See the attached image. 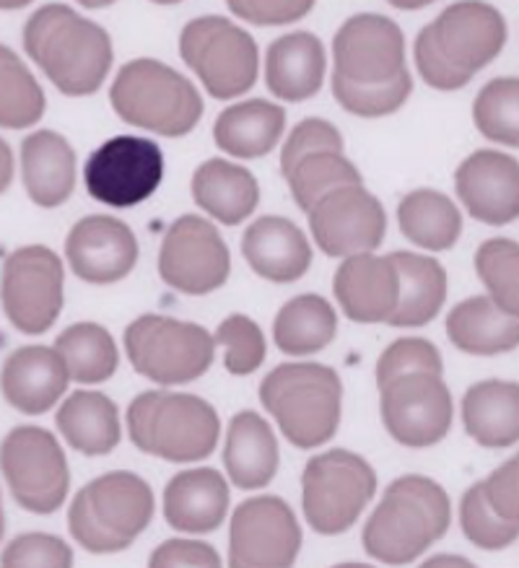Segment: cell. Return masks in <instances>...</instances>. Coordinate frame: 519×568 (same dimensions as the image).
<instances>
[{"label":"cell","instance_id":"obj_21","mask_svg":"<svg viewBox=\"0 0 519 568\" xmlns=\"http://www.w3.org/2000/svg\"><path fill=\"white\" fill-rule=\"evenodd\" d=\"M333 291L350 322H358V325L387 322L398 310L400 298L398 265L393 255L385 257L374 252L348 255L335 271Z\"/></svg>","mask_w":519,"mask_h":568},{"label":"cell","instance_id":"obj_46","mask_svg":"<svg viewBox=\"0 0 519 568\" xmlns=\"http://www.w3.org/2000/svg\"><path fill=\"white\" fill-rule=\"evenodd\" d=\"M343 149H346V143H343L340 130L335 128L330 120L307 118L288 133L284 149H281V172L288 174L304 156H309V153Z\"/></svg>","mask_w":519,"mask_h":568},{"label":"cell","instance_id":"obj_38","mask_svg":"<svg viewBox=\"0 0 519 568\" xmlns=\"http://www.w3.org/2000/svg\"><path fill=\"white\" fill-rule=\"evenodd\" d=\"M294 203L307 213L319 197L343 184H362L364 176L343 151H319L304 156L292 172L284 174Z\"/></svg>","mask_w":519,"mask_h":568},{"label":"cell","instance_id":"obj_55","mask_svg":"<svg viewBox=\"0 0 519 568\" xmlns=\"http://www.w3.org/2000/svg\"><path fill=\"white\" fill-rule=\"evenodd\" d=\"M29 3H32V0H0V11H19L27 9Z\"/></svg>","mask_w":519,"mask_h":568},{"label":"cell","instance_id":"obj_6","mask_svg":"<svg viewBox=\"0 0 519 568\" xmlns=\"http://www.w3.org/2000/svg\"><path fill=\"white\" fill-rule=\"evenodd\" d=\"M128 434L135 447L166 463H201L216 452L221 420L208 400L187 393L151 389L128 408Z\"/></svg>","mask_w":519,"mask_h":568},{"label":"cell","instance_id":"obj_4","mask_svg":"<svg viewBox=\"0 0 519 568\" xmlns=\"http://www.w3.org/2000/svg\"><path fill=\"white\" fill-rule=\"evenodd\" d=\"M154 490L141 475L114 470L99 475L73 496L68 529L94 556L128 550L154 519Z\"/></svg>","mask_w":519,"mask_h":568},{"label":"cell","instance_id":"obj_48","mask_svg":"<svg viewBox=\"0 0 519 568\" xmlns=\"http://www.w3.org/2000/svg\"><path fill=\"white\" fill-rule=\"evenodd\" d=\"M416 68L418 73H421V79L429 83L431 89L437 91H457L462 87H468L472 81L468 73L457 71V68L449 63V60L441 55V52L434 48V42L429 40V34H426V29H421L416 37Z\"/></svg>","mask_w":519,"mask_h":568},{"label":"cell","instance_id":"obj_17","mask_svg":"<svg viewBox=\"0 0 519 568\" xmlns=\"http://www.w3.org/2000/svg\"><path fill=\"white\" fill-rule=\"evenodd\" d=\"M406 65V34L381 13H356L333 37V75L354 83L395 79Z\"/></svg>","mask_w":519,"mask_h":568},{"label":"cell","instance_id":"obj_43","mask_svg":"<svg viewBox=\"0 0 519 568\" xmlns=\"http://www.w3.org/2000/svg\"><path fill=\"white\" fill-rule=\"evenodd\" d=\"M213 341L224 348V366L234 376L255 374L268 353L263 329L247 314H228L213 333Z\"/></svg>","mask_w":519,"mask_h":568},{"label":"cell","instance_id":"obj_24","mask_svg":"<svg viewBox=\"0 0 519 568\" xmlns=\"http://www.w3.org/2000/svg\"><path fill=\"white\" fill-rule=\"evenodd\" d=\"M242 255L260 278L271 283L299 281L312 265L307 234L284 216H260L242 240Z\"/></svg>","mask_w":519,"mask_h":568},{"label":"cell","instance_id":"obj_28","mask_svg":"<svg viewBox=\"0 0 519 568\" xmlns=\"http://www.w3.org/2000/svg\"><path fill=\"white\" fill-rule=\"evenodd\" d=\"M278 463V439L268 420L255 410L236 413L224 447V465L234 486L242 490L265 488L276 478Z\"/></svg>","mask_w":519,"mask_h":568},{"label":"cell","instance_id":"obj_40","mask_svg":"<svg viewBox=\"0 0 519 568\" xmlns=\"http://www.w3.org/2000/svg\"><path fill=\"white\" fill-rule=\"evenodd\" d=\"M414 94V79L410 71H403L395 79L381 83H354L333 75V97L343 110L356 118H387L395 114Z\"/></svg>","mask_w":519,"mask_h":568},{"label":"cell","instance_id":"obj_41","mask_svg":"<svg viewBox=\"0 0 519 568\" xmlns=\"http://www.w3.org/2000/svg\"><path fill=\"white\" fill-rule=\"evenodd\" d=\"M476 273L488 296L519 317V242L503 236L486 240L476 252Z\"/></svg>","mask_w":519,"mask_h":568},{"label":"cell","instance_id":"obj_16","mask_svg":"<svg viewBox=\"0 0 519 568\" xmlns=\"http://www.w3.org/2000/svg\"><path fill=\"white\" fill-rule=\"evenodd\" d=\"M309 232L327 257L374 252L385 242L387 213L362 184H343L307 211Z\"/></svg>","mask_w":519,"mask_h":568},{"label":"cell","instance_id":"obj_39","mask_svg":"<svg viewBox=\"0 0 519 568\" xmlns=\"http://www.w3.org/2000/svg\"><path fill=\"white\" fill-rule=\"evenodd\" d=\"M478 133L491 143L519 149V79H493L472 102Z\"/></svg>","mask_w":519,"mask_h":568},{"label":"cell","instance_id":"obj_30","mask_svg":"<svg viewBox=\"0 0 519 568\" xmlns=\"http://www.w3.org/2000/svg\"><path fill=\"white\" fill-rule=\"evenodd\" d=\"M462 426L486 449H507L519 442V385L486 379L462 397Z\"/></svg>","mask_w":519,"mask_h":568},{"label":"cell","instance_id":"obj_15","mask_svg":"<svg viewBox=\"0 0 519 568\" xmlns=\"http://www.w3.org/2000/svg\"><path fill=\"white\" fill-rule=\"evenodd\" d=\"M232 273V257L218 229L203 216H182L166 229L159 250V275L187 296L218 291Z\"/></svg>","mask_w":519,"mask_h":568},{"label":"cell","instance_id":"obj_37","mask_svg":"<svg viewBox=\"0 0 519 568\" xmlns=\"http://www.w3.org/2000/svg\"><path fill=\"white\" fill-rule=\"evenodd\" d=\"M44 91L24 60L0 44V128L27 130L42 120Z\"/></svg>","mask_w":519,"mask_h":568},{"label":"cell","instance_id":"obj_51","mask_svg":"<svg viewBox=\"0 0 519 568\" xmlns=\"http://www.w3.org/2000/svg\"><path fill=\"white\" fill-rule=\"evenodd\" d=\"M13 153H11V145L0 138V195L6 193V190L11 187L13 182Z\"/></svg>","mask_w":519,"mask_h":568},{"label":"cell","instance_id":"obj_53","mask_svg":"<svg viewBox=\"0 0 519 568\" xmlns=\"http://www.w3.org/2000/svg\"><path fill=\"white\" fill-rule=\"evenodd\" d=\"M387 3L400 11H418V9H426V6L437 3V0H387Z\"/></svg>","mask_w":519,"mask_h":568},{"label":"cell","instance_id":"obj_8","mask_svg":"<svg viewBox=\"0 0 519 568\" xmlns=\"http://www.w3.org/2000/svg\"><path fill=\"white\" fill-rule=\"evenodd\" d=\"M180 55L213 99L228 102L255 87L260 50L255 37L224 17H197L180 34Z\"/></svg>","mask_w":519,"mask_h":568},{"label":"cell","instance_id":"obj_20","mask_svg":"<svg viewBox=\"0 0 519 568\" xmlns=\"http://www.w3.org/2000/svg\"><path fill=\"white\" fill-rule=\"evenodd\" d=\"M455 190L470 219L507 226L519 219V161L503 151H476L455 172Z\"/></svg>","mask_w":519,"mask_h":568},{"label":"cell","instance_id":"obj_10","mask_svg":"<svg viewBox=\"0 0 519 568\" xmlns=\"http://www.w3.org/2000/svg\"><path fill=\"white\" fill-rule=\"evenodd\" d=\"M0 473L24 511L52 514L71 490V467L52 432L42 426H17L0 442Z\"/></svg>","mask_w":519,"mask_h":568},{"label":"cell","instance_id":"obj_9","mask_svg":"<svg viewBox=\"0 0 519 568\" xmlns=\"http://www.w3.org/2000/svg\"><path fill=\"white\" fill-rule=\"evenodd\" d=\"M374 494L377 473L356 452L327 449L304 467V519L319 535H340L354 527Z\"/></svg>","mask_w":519,"mask_h":568},{"label":"cell","instance_id":"obj_49","mask_svg":"<svg viewBox=\"0 0 519 568\" xmlns=\"http://www.w3.org/2000/svg\"><path fill=\"white\" fill-rule=\"evenodd\" d=\"M149 564L154 568H172V566H221V556L213 545L193 537H172L164 540L151 552Z\"/></svg>","mask_w":519,"mask_h":568},{"label":"cell","instance_id":"obj_29","mask_svg":"<svg viewBox=\"0 0 519 568\" xmlns=\"http://www.w3.org/2000/svg\"><path fill=\"white\" fill-rule=\"evenodd\" d=\"M286 130V110L268 99L226 106L213 125V141L218 151L234 159H263L276 151Z\"/></svg>","mask_w":519,"mask_h":568},{"label":"cell","instance_id":"obj_50","mask_svg":"<svg viewBox=\"0 0 519 568\" xmlns=\"http://www.w3.org/2000/svg\"><path fill=\"white\" fill-rule=\"evenodd\" d=\"M488 501L501 517L519 521V452L484 480Z\"/></svg>","mask_w":519,"mask_h":568},{"label":"cell","instance_id":"obj_57","mask_svg":"<svg viewBox=\"0 0 519 568\" xmlns=\"http://www.w3.org/2000/svg\"><path fill=\"white\" fill-rule=\"evenodd\" d=\"M151 3H156V6H174V3H180V0H151Z\"/></svg>","mask_w":519,"mask_h":568},{"label":"cell","instance_id":"obj_7","mask_svg":"<svg viewBox=\"0 0 519 568\" xmlns=\"http://www.w3.org/2000/svg\"><path fill=\"white\" fill-rule=\"evenodd\" d=\"M125 353L141 376L162 387H174L208 372L216 356V341L195 322L141 314L125 329Z\"/></svg>","mask_w":519,"mask_h":568},{"label":"cell","instance_id":"obj_12","mask_svg":"<svg viewBox=\"0 0 519 568\" xmlns=\"http://www.w3.org/2000/svg\"><path fill=\"white\" fill-rule=\"evenodd\" d=\"M164 153L141 135H114L86 159L83 184L96 203L133 209L162 187Z\"/></svg>","mask_w":519,"mask_h":568},{"label":"cell","instance_id":"obj_45","mask_svg":"<svg viewBox=\"0 0 519 568\" xmlns=\"http://www.w3.org/2000/svg\"><path fill=\"white\" fill-rule=\"evenodd\" d=\"M73 548L63 537L48 532H27L13 537L0 552V564L3 566H52L68 568L73 566Z\"/></svg>","mask_w":519,"mask_h":568},{"label":"cell","instance_id":"obj_56","mask_svg":"<svg viewBox=\"0 0 519 568\" xmlns=\"http://www.w3.org/2000/svg\"><path fill=\"white\" fill-rule=\"evenodd\" d=\"M6 532V514H3V504H0V540H3Z\"/></svg>","mask_w":519,"mask_h":568},{"label":"cell","instance_id":"obj_3","mask_svg":"<svg viewBox=\"0 0 519 568\" xmlns=\"http://www.w3.org/2000/svg\"><path fill=\"white\" fill-rule=\"evenodd\" d=\"M260 403L286 442L315 449L330 442L343 416V382L335 368L315 361L281 364L260 385Z\"/></svg>","mask_w":519,"mask_h":568},{"label":"cell","instance_id":"obj_54","mask_svg":"<svg viewBox=\"0 0 519 568\" xmlns=\"http://www.w3.org/2000/svg\"><path fill=\"white\" fill-rule=\"evenodd\" d=\"M75 3L83 6V9H89V11H99V9H106V6H114L118 0H75Z\"/></svg>","mask_w":519,"mask_h":568},{"label":"cell","instance_id":"obj_19","mask_svg":"<svg viewBox=\"0 0 519 568\" xmlns=\"http://www.w3.org/2000/svg\"><path fill=\"white\" fill-rule=\"evenodd\" d=\"M65 257L73 275L94 286L128 278L139 265L141 247L133 229L114 216H86L68 232Z\"/></svg>","mask_w":519,"mask_h":568},{"label":"cell","instance_id":"obj_13","mask_svg":"<svg viewBox=\"0 0 519 568\" xmlns=\"http://www.w3.org/2000/svg\"><path fill=\"white\" fill-rule=\"evenodd\" d=\"M379 416L387 434L403 447H434L452 428V393L441 374L414 372L395 376L379 387Z\"/></svg>","mask_w":519,"mask_h":568},{"label":"cell","instance_id":"obj_11","mask_svg":"<svg viewBox=\"0 0 519 568\" xmlns=\"http://www.w3.org/2000/svg\"><path fill=\"white\" fill-rule=\"evenodd\" d=\"M63 260L44 244L13 250L0 273V302L19 333L44 335L63 312Z\"/></svg>","mask_w":519,"mask_h":568},{"label":"cell","instance_id":"obj_42","mask_svg":"<svg viewBox=\"0 0 519 568\" xmlns=\"http://www.w3.org/2000/svg\"><path fill=\"white\" fill-rule=\"evenodd\" d=\"M462 535L480 550H503L519 537V521L501 517L488 501L484 480L470 486L460 501Z\"/></svg>","mask_w":519,"mask_h":568},{"label":"cell","instance_id":"obj_33","mask_svg":"<svg viewBox=\"0 0 519 568\" xmlns=\"http://www.w3.org/2000/svg\"><path fill=\"white\" fill-rule=\"evenodd\" d=\"M400 275L398 310L387 320L393 327H421L441 312L447 302L449 281L445 267L431 255L416 252H393Z\"/></svg>","mask_w":519,"mask_h":568},{"label":"cell","instance_id":"obj_1","mask_svg":"<svg viewBox=\"0 0 519 568\" xmlns=\"http://www.w3.org/2000/svg\"><path fill=\"white\" fill-rule=\"evenodd\" d=\"M24 50L65 97L96 94L114 60L110 32L65 3L42 6L29 17Z\"/></svg>","mask_w":519,"mask_h":568},{"label":"cell","instance_id":"obj_36","mask_svg":"<svg viewBox=\"0 0 519 568\" xmlns=\"http://www.w3.org/2000/svg\"><path fill=\"white\" fill-rule=\"evenodd\" d=\"M55 348L63 356L71 382L102 385L120 366V351L110 329L96 322H75L58 335Z\"/></svg>","mask_w":519,"mask_h":568},{"label":"cell","instance_id":"obj_26","mask_svg":"<svg viewBox=\"0 0 519 568\" xmlns=\"http://www.w3.org/2000/svg\"><path fill=\"white\" fill-rule=\"evenodd\" d=\"M228 483L213 467H190L164 488V519L177 532L205 535L224 525Z\"/></svg>","mask_w":519,"mask_h":568},{"label":"cell","instance_id":"obj_34","mask_svg":"<svg viewBox=\"0 0 519 568\" xmlns=\"http://www.w3.org/2000/svg\"><path fill=\"white\" fill-rule=\"evenodd\" d=\"M338 333V314L317 294H302L286 302L273 322V341L286 356H315Z\"/></svg>","mask_w":519,"mask_h":568},{"label":"cell","instance_id":"obj_47","mask_svg":"<svg viewBox=\"0 0 519 568\" xmlns=\"http://www.w3.org/2000/svg\"><path fill=\"white\" fill-rule=\"evenodd\" d=\"M228 11L255 27H288L309 17L315 0H226Z\"/></svg>","mask_w":519,"mask_h":568},{"label":"cell","instance_id":"obj_44","mask_svg":"<svg viewBox=\"0 0 519 568\" xmlns=\"http://www.w3.org/2000/svg\"><path fill=\"white\" fill-rule=\"evenodd\" d=\"M414 372L445 374V361L437 345L426 337H400L381 351L377 361V387L387 385L395 376Z\"/></svg>","mask_w":519,"mask_h":568},{"label":"cell","instance_id":"obj_2","mask_svg":"<svg viewBox=\"0 0 519 568\" xmlns=\"http://www.w3.org/2000/svg\"><path fill=\"white\" fill-rule=\"evenodd\" d=\"M452 504L447 490L426 475H403L364 525V550L387 566L414 564L447 535Z\"/></svg>","mask_w":519,"mask_h":568},{"label":"cell","instance_id":"obj_31","mask_svg":"<svg viewBox=\"0 0 519 568\" xmlns=\"http://www.w3.org/2000/svg\"><path fill=\"white\" fill-rule=\"evenodd\" d=\"M447 337L468 356H499L519 348V317L491 296H470L447 314Z\"/></svg>","mask_w":519,"mask_h":568},{"label":"cell","instance_id":"obj_25","mask_svg":"<svg viewBox=\"0 0 519 568\" xmlns=\"http://www.w3.org/2000/svg\"><path fill=\"white\" fill-rule=\"evenodd\" d=\"M327 52L317 34L288 32L265 52V87L281 102H307L325 83Z\"/></svg>","mask_w":519,"mask_h":568},{"label":"cell","instance_id":"obj_27","mask_svg":"<svg viewBox=\"0 0 519 568\" xmlns=\"http://www.w3.org/2000/svg\"><path fill=\"white\" fill-rule=\"evenodd\" d=\"M190 193L197 209L224 226L242 224L260 205L255 174L226 159L203 161L190 182Z\"/></svg>","mask_w":519,"mask_h":568},{"label":"cell","instance_id":"obj_18","mask_svg":"<svg viewBox=\"0 0 519 568\" xmlns=\"http://www.w3.org/2000/svg\"><path fill=\"white\" fill-rule=\"evenodd\" d=\"M426 34L457 71L470 79L501 55L507 44V21L484 0H457L426 27Z\"/></svg>","mask_w":519,"mask_h":568},{"label":"cell","instance_id":"obj_52","mask_svg":"<svg viewBox=\"0 0 519 568\" xmlns=\"http://www.w3.org/2000/svg\"><path fill=\"white\" fill-rule=\"evenodd\" d=\"M424 566L429 568H447V566H472L470 558H462V556H447V552H441V556H434L429 560H424Z\"/></svg>","mask_w":519,"mask_h":568},{"label":"cell","instance_id":"obj_14","mask_svg":"<svg viewBox=\"0 0 519 568\" xmlns=\"http://www.w3.org/2000/svg\"><path fill=\"white\" fill-rule=\"evenodd\" d=\"M302 525L278 496H255L236 506L228 529V564L236 568H286L302 552Z\"/></svg>","mask_w":519,"mask_h":568},{"label":"cell","instance_id":"obj_35","mask_svg":"<svg viewBox=\"0 0 519 568\" xmlns=\"http://www.w3.org/2000/svg\"><path fill=\"white\" fill-rule=\"evenodd\" d=\"M400 232L426 252L452 250L462 234V213L445 193L414 190L398 205Z\"/></svg>","mask_w":519,"mask_h":568},{"label":"cell","instance_id":"obj_5","mask_svg":"<svg viewBox=\"0 0 519 568\" xmlns=\"http://www.w3.org/2000/svg\"><path fill=\"white\" fill-rule=\"evenodd\" d=\"M110 102L122 122L164 138L193 133L205 110L195 83L154 58L122 65L112 81Z\"/></svg>","mask_w":519,"mask_h":568},{"label":"cell","instance_id":"obj_22","mask_svg":"<svg viewBox=\"0 0 519 568\" xmlns=\"http://www.w3.org/2000/svg\"><path fill=\"white\" fill-rule=\"evenodd\" d=\"M71 374L55 345H24L13 351L0 368V389L24 416H42L63 400Z\"/></svg>","mask_w":519,"mask_h":568},{"label":"cell","instance_id":"obj_32","mask_svg":"<svg viewBox=\"0 0 519 568\" xmlns=\"http://www.w3.org/2000/svg\"><path fill=\"white\" fill-rule=\"evenodd\" d=\"M58 432L68 447L89 457H102L120 444V413L110 397L94 389L68 395L58 410Z\"/></svg>","mask_w":519,"mask_h":568},{"label":"cell","instance_id":"obj_23","mask_svg":"<svg viewBox=\"0 0 519 568\" xmlns=\"http://www.w3.org/2000/svg\"><path fill=\"white\" fill-rule=\"evenodd\" d=\"M21 176L29 201L40 209H58L75 193L79 156L65 135L37 130L21 143Z\"/></svg>","mask_w":519,"mask_h":568}]
</instances>
